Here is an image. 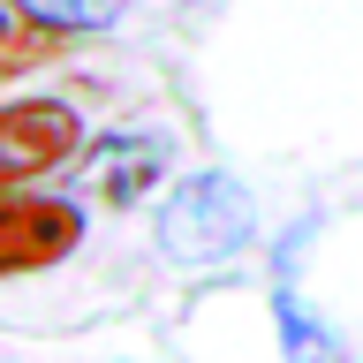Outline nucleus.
<instances>
[{
  "label": "nucleus",
  "mask_w": 363,
  "mask_h": 363,
  "mask_svg": "<svg viewBox=\"0 0 363 363\" xmlns=\"http://www.w3.org/2000/svg\"><path fill=\"white\" fill-rule=\"evenodd\" d=\"M16 8L45 30H106L121 16V0H16Z\"/></svg>",
  "instance_id": "39448f33"
},
{
  "label": "nucleus",
  "mask_w": 363,
  "mask_h": 363,
  "mask_svg": "<svg viewBox=\"0 0 363 363\" xmlns=\"http://www.w3.org/2000/svg\"><path fill=\"white\" fill-rule=\"evenodd\" d=\"M76 242V212L53 197H0V265H45Z\"/></svg>",
  "instance_id": "7ed1b4c3"
},
{
  "label": "nucleus",
  "mask_w": 363,
  "mask_h": 363,
  "mask_svg": "<svg viewBox=\"0 0 363 363\" xmlns=\"http://www.w3.org/2000/svg\"><path fill=\"white\" fill-rule=\"evenodd\" d=\"M159 174H167V136H152V129H121L91 152V189L113 204H136Z\"/></svg>",
  "instance_id": "20e7f679"
},
{
  "label": "nucleus",
  "mask_w": 363,
  "mask_h": 363,
  "mask_svg": "<svg viewBox=\"0 0 363 363\" xmlns=\"http://www.w3.org/2000/svg\"><path fill=\"white\" fill-rule=\"evenodd\" d=\"M250 189L227 174H182L159 204V250H167V265H220L235 250L250 242Z\"/></svg>",
  "instance_id": "f257e3e1"
},
{
  "label": "nucleus",
  "mask_w": 363,
  "mask_h": 363,
  "mask_svg": "<svg viewBox=\"0 0 363 363\" xmlns=\"http://www.w3.org/2000/svg\"><path fill=\"white\" fill-rule=\"evenodd\" d=\"M76 113L61 99H23V106H0V182L16 174H45L76 152Z\"/></svg>",
  "instance_id": "f03ea898"
}]
</instances>
